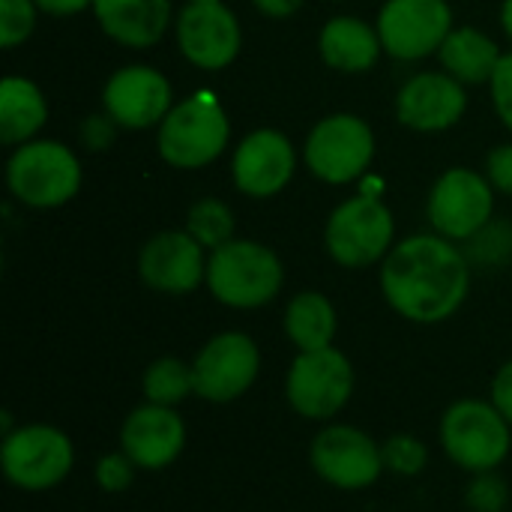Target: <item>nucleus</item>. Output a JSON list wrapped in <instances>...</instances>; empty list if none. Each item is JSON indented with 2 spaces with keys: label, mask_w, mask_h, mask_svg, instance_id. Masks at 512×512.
<instances>
[{
  "label": "nucleus",
  "mask_w": 512,
  "mask_h": 512,
  "mask_svg": "<svg viewBox=\"0 0 512 512\" xmlns=\"http://www.w3.org/2000/svg\"><path fill=\"white\" fill-rule=\"evenodd\" d=\"M117 129H120V126H117L105 111H102V114H87V117L81 120L78 138H81V144H84L87 150L99 153V150H108V147L114 144Z\"/></svg>",
  "instance_id": "32"
},
{
  "label": "nucleus",
  "mask_w": 512,
  "mask_h": 512,
  "mask_svg": "<svg viewBox=\"0 0 512 512\" xmlns=\"http://www.w3.org/2000/svg\"><path fill=\"white\" fill-rule=\"evenodd\" d=\"M306 168L330 186H348L369 174L375 159V132L372 126L348 111L327 114L318 120L303 144Z\"/></svg>",
  "instance_id": "10"
},
{
  "label": "nucleus",
  "mask_w": 512,
  "mask_h": 512,
  "mask_svg": "<svg viewBox=\"0 0 512 512\" xmlns=\"http://www.w3.org/2000/svg\"><path fill=\"white\" fill-rule=\"evenodd\" d=\"M96 21L108 39L123 48L144 51L162 42L171 24V0H96Z\"/></svg>",
  "instance_id": "20"
},
{
  "label": "nucleus",
  "mask_w": 512,
  "mask_h": 512,
  "mask_svg": "<svg viewBox=\"0 0 512 512\" xmlns=\"http://www.w3.org/2000/svg\"><path fill=\"white\" fill-rule=\"evenodd\" d=\"M6 186L12 198L33 210H54L81 189V162L69 144L33 138L6 159Z\"/></svg>",
  "instance_id": "6"
},
{
  "label": "nucleus",
  "mask_w": 512,
  "mask_h": 512,
  "mask_svg": "<svg viewBox=\"0 0 512 512\" xmlns=\"http://www.w3.org/2000/svg\"><path fill=\"white\" fill-rule=\"evenodd\" d=\"M231 141V120L222 102L201 90L177 102L156 126V150L162 162L180 171H198L216 162Z\"/></svg>",
  "instance_id": "4"
},
{
  "label": "nucleus",
  "mask_w": 512,
  "mask_h": 512,
  "mask_svg": "<svg viewBox=\"0 0 512 512\" xmlns=\"http://www.w3.org/2000/svg\"><path fill=\"white\" fill-rule=\"evenodd\" d=\"M384 54L396 60H426L441 51L456 27L447 0H387L375 21Z\"/></svg>",
  "instance_id": "13"
},
{
  "label": "nucleus",
  "mask_w": 512,
  "mask_h": 512,
  "mask_svg": "<svg viewBox=\"0 0 512 512\" xmlns=\"http://www.w3.org/2000/svg\"><path fill=\"white\" fill-rule=\"evenodd\" d=\"M489 402L510 420L512 426V360H507L504 366H498V372L492 375Z\"/></svg>",
  "instance_id": "34"
},
{
  "label": "nucleus",
  "mask_w": 512,
  "mask_h": 512,
  "mask_svg": "<svg viewBox=\"0 0 512 512\" xmlns=\"http://www.w3.org/2000/svg\"><path fill=\"white\" fill-rule=\"evenodd\" d=\"M318 51L330 69L360 75L375 69L384 54V42L375 24L357 15H333L318 33Z\"/></svg>",
  "instance_id": "21"
},
{
  "label": "nucleus",
  "mask_w": 512,
  "mask_h": 512,
  "mask_svg": "<svg viewBox=\"0 0 512 512\" xmlns=\"http://www.w3.org/2000/svg\"><path fill=\"white\" fill-rule=\"evenodd\" d=\"M285 288V264L282 258L246 237H234L231 243L210 252L207 261V291L216 303L234 312H255L270 306Z\"/></svg>",
  "instance_id": "2"
},
{
  "label": "nucleus",
  "mask_w": 512,
  "mask_h": 512,
  "mask_svg": "<svg viewBox=\"0 0 512 512\" xmlns=\"http://www.w3.org/2000/svg\"><path fill=\"white\" fill-rule=\"evenodd\" d=\"M141 393L144 402L165 405V408H180L186 399L195 396V369L192 363L180 357H156L144 372H141Z\"/></svg>",
  "instance_id": "25"
},
{
  "label": "nucleus",
  "mask_w": 512,
  "mask_h": 512,
  "mask_svg": "<svg viewBox=\"0 0 512 512\" xmlns=\"http://www.w3.org/2000/svg\"><path fill=\"white\" fill-rule=\"evenodd\" d=\"M138 477V465L117 447L105 456H99L96 468H93V483L99 486V492L105 495H123L132 489Z\"/></svg>",
  "instance_id": "29"
},
{
  "label": "nucleus",
  "mask_w": 512,
  "mask_h": 512,
  "mask_svg": "<svg viewBox=\"0 0 512 512\" xmlns=\"http://www.w3.org/2000/svg\"><path fill=\"white\" fill-rule=\"evenodd\" d=\"M93 3H96V0H36L39 12L57 15V18H63V15H78V12H84V9H93Z\"/></svg>",
  "instance_id": "35"
},
{
  "label": "nucleus",
  "mask_w": 512,
  "mask_h": 512,
  "mask_svg": "<svg viewBox=\"0 0 512 512\" xmlns=\"http://www.w3.org/2000/svg\"><path fill=\"white\" fill-rule=\"evenodd\" d=\"M174 36L180 54L204 72L231 66L243 48L240 21L222 0H189L174 21Z\"/></svg>",
  "instance_id": "14"
},
{
  "label": "nucleus",
  "mask_w": 512,
  "mask_h": 512,
  "mask_svg": "<svg viewBox=\"0 0 512 512\" xmlns=\"http://www.w3.org/2000/svg\"><path fill=\"white\" fill-rule=\"evenodd\" d=\"M510 504V486L498 471L474 474L465 489V507L468 512H504Z\"/></svg>",
  "instance_id": "30"
},
{
  "label": "nucleus",
  "mask_w": 512,
  "mask_h": 512,
  "mask_svg": "<svg viewBox=\"0 0 512 512\" xmlns=\"http://www.w3.org/2000/svg\"><path fill=\"white\" fill-rule=\"evenodd\" d=\"M444 456L465 474L498 471L512 453L510 420L489 399H456L438 423Z\"/></svg>",
  "instance_id": "3"
},
{
  "label": "nucleus",
  "mask_w": 512,
  "mask_h": 512,
  "mask_svg": "<svg viewBox=\"0 0 512 512\" xmlns=\"http://www.w3.org/2000/svg\"><path fill=\"white\" fill-rule=\"evenodd\" d=\"M468 291V255L435 231L399 240L381 264V294L408 324L435 327L450 321L465 306Z\"/></svg>",
  "instance_id": "1"
},
{
  "label": "nucleus",
  "mask_w": 512,
  "mask_h": 512,
  "mask_svg": "<svg viewBox=\"0 0 512 512\" xmlns=\"http://www.w3.org/2000/svg\"><path fill=\"white\" fill-rule=\"evenodd\" d=\"M36 0H0V45L9 51L30 39L36 30Z\"/></svg>",
  "instance_id": "28"
},
{
  "label": "nucleus",
  "mask_w": 512,
  "mask_h": 512,
  "mask_svg": "<svg viewBox=\"0 0 512 512\" xmlns=\"http://www.w3.org/2000/svg\"><path fill=\"white\" fill-rule=\"evenodd\" d=\"M303 3H306V0H252V6H255L261 15H267V18H288V15H294Z\"/></svg>",
  "instance_id": "36"
},
{
  "label": "nucleus",
  "mask_w": 512,
  "mask_h": 512,
  "mask_svg": "<svg viewBox=\"0 0 512 512\" xmlns=\"http://www.w3.org/2000/svg\"><path fill=\"white\" fill-rule=\"evenodd\" d=\"M186 231L207 249L216 252L219 246L231 243L237 237V219L234 210L219 198H201L186 213Z\"/></svg>",
  "instance_id": "26"
},
{
  "label": "nucleus",
  "mask_w": 512,
  "mask_h": 512,
  "mask_svg": "<svg viewBox=\"0 0 512 512\" xmlns=\"http://www.w3.org/2000/svg\"><path fill=\"white\" fill-rule=\"evenodd\" d=\"M396 246V219L381 198L354 195L342 201L324 225V249L345 270L384 264Z\"/></svg>",
  "instance_id": "8"
},
{
  "label": "nucleus",
  "mask_w": 512,
  "mask_h": 512,
  "mask_svg": "<svg viewBox=\"0 0 512 512\" xmlns=\"http://www.w3.org/2000/svg\"><path fill=\"white\" fill-rule=\"evenodd\" d=\"M501 27L512 39V0H504V6H501Z\"/></svg>",
  "instance_id": "37"
},
{
  "label": "nucleus",
  "mask_w": 512,
  "mask_h": 512,
  "mask_svg": "<svg viewBox=\"0 0 512 512\" xmlns=\"http://www.w3.org/2000/svg\"><path fill=\"white\" fill-rule=\"evenodd\" d=\"M381 450H384V468L393 477L414 480V477L426 474V468H429V447H426L423 438H417L411 432L390 435L381 444Z\"/></svg>",
  "instance_id": "27"
},
{
  "label": "nucleus",
  "mask_w": 512,
  "mask_h": 512,
  "mask_svg": "<svg viewBox=\"0 0 512 512\" xmlns=\"http://www.w3.org/2000/svg\"><path fill=\"white\" fill-rule=\"evenodd\" d=\"M432 231L459 243V240H474L480 231L489 228L492 213H495V186L489 183L486 174L474 168H447L426 204Z\"/></svg>",
  "instance_id": "12"
},
{
  "label": "nucleus",
  "mask_w": 512,
  "mask_h": 512,
  "mask_svg": "<svg viewBox=\"0 0 512 512\" xmlns=\"http://www.w3.org/2000/svg\"><path fill=\"white\" fill-rule=\"evenodd\" d=\"M0 468L9 486L42 495L63 486L75 468L72 438L51 423H21L3 435Z\"/></svg>",
  "instance_id": "7"
},
{
  "label": "nucleus",
  "mask_w": 512,
  "mask_h": 512,
  "mask_svg": "<svg viewBox=\"0 0 512 512\" xmlns=\"http://www.w3.org/2000/svg\"><path fill=\"white\" fill-rule=\"evenodd\" d=\"M357 390V372L336 345L297 351L285 372V405L306 423H333Z\"/></svg>",
  "instance_id": "5"
},
{
  "label": "nucleus",
  "mask_w": 512,
  "mask_h": 512,
  "mask_svg": "<svg viewBox=\"0 0 512 512\" xmlns=\"http://www.w3.org/2000/svg\"><path fill=\"white\" fill-rule=\"evenodd\" d=\"M282 330L297 351H318L336 345L339 312L321 291H300L288 300Z\"/></svg>",
  "instance_id": "24"
},
{
  "label": "nucleus",
  "mask_w": 512,
  "mask_h": 512,
  "mask_svg": "<svg viewBox=\"0 0 512 512\" xmlns=\"http://www.w3.org/2000/svg\"><path fill=\"white\" fill-rule=\"evenodd\" d=\"M312 474L336 492H366L384 474V450L369 432L351 423H324L309 444Z\"/></svg>",
  "instance_id": "9"
},
{
  "label": "nucleus",
  "mask_w": 512,
  "mask_h": 512,
  "mask_svg": "<svg viewBox=\"0 0 512 512\" xmlns=\"http://www.w3.org/2000/svg\"><path fill=\"white\" fill-rule=\"evenodd\" d=\"M261 348L243 330H222L210 336L195 360V396L207 405L240 402L261 375Z\"/></svg>",
  "instance_id": "11"
},
{
  "label": "nucleus",
  "mask_w": 512,
  "mask_h": 512,
  "mask_svg": "<svg viewBox=\"0 0 512 512\" xmlns=\"http://www.w3.org/2000/svg\"><path fill=\"white\" fill-rule=\"evenodd\" d=\"M174 108V90L165 72L156 66L132 63L111 72L102 87V111L120 129H153Z\"/></svg>",
  "instance_id": "15"
},
{
  "label": "nucleus",
  "mask_w": 512,
  "mask_h": 512,
  "mask_svg": "<svg viewBox=\"0 0 512 512\" xmlns=\"http://www.w3.org/2000/svg\"><path fill=\"white\" fill-rule=\"evenodd\" d=\"M210 252L183 231H156L138 252V279L168 297H183L207 285Z\"/></svg>",
  "instance_id": "16"
},
{
  "label": "nucleus",
  "mask_w": 512,
  "mask_h": 512,
  "mask_svg": "<svg viewBox=\"0 0 512 512\" xmlns=\"http://www.w3.org/2000/svg\"><path fill=\"white\" fill-rule=\"evenodd\" d=\"M489 87H492V105H495L501 123L512 132V51H504Z\"/></svg>",
  "instance_id": "31"
},
{
  "label": "nucleus",
  "mask_w": 512,
  "mask_h": 512,
  "mask_svg": "<svg viewBox=\"0 0 512 512\" xmlns=\"http://www.w3.org/2000/svg\"><path fill=\"white\" fill-rule=\"evenodd\" d=\"M468 108V93L450 72H417L396 96V117L414 132H444L453 129Z\"/></svg>",
  "instance_id": "19"
},
{
  "label": "nucleus",
  "mask_w": 512,
  "mask_h": 512,
  "mask_svg": "<svg viewBox=\"0 0 512 512\" xmlns=\"http://www.w3.org/2000/svg\"><path fill=\"white\" fill-rule=\"evenodd\" d=\"M189 441L186 420L177 408L141 402L120 423V450L144 474H159L177 465Z\"/></svg>",
  "instance_id": "17"
},
{
  "label": "nucleus",
  "mask_w": 512,
  "mask_h": 512,
  "mask_svg": "<svg viewBox=\"0 0 512 512\" xmlns=\"http://www.w3.org/2000/svg\"><path fill=\"white\" fill-rule=\"evenodd\" d=\"M501 57V45L477 27H453L438 51L444 72H450L462 84H489Z\"/></svg>",
  "instance_id": "23"
},
{
  "label": "nucleus",
  "mask_w": 512,
  "mask_h": 512,
  "mask_svg": "<svg viewBox=\"0 0 512 512\" xmlns=\"http://www.w3.org/2000/svg\"><path fill=\"white\" fill-rule=\"evenodd\" d=\"M297 171V153L285 132L255 129L249 132L231 159L234 186L246 198H273L279 195Z\"/></svg>",
  "instance_id": "18"
},
{
  "label": "nucleus",
  "mask_w": 512,
  "mask_h": 512,
  "mask_svg": "<svg viewBox=\"0 0 512 512\" xmlns=\"http://www.w3.org/2000/svg\"><path fill=\"white\" fill-rule=\"evenodd\" d=\"M48 120V99L36 81L9 75L0 81V144L21 147L39 135Z\"/></svg>",
  "instance_id": "22"
},
{
  "label": "nucleus",
  "mask_w": 512,
  "mask_h": 512,
  "mask_svg": "<svg viewBox=\"0 0 512 512\" xmlns=\"http://www.w3.org/2000/svg\"><path fill=\"white\" fill-rule=\"evenodd\" d=\"M486 177L495 186V192L512 195V144H498L486 156Z\"/></svg>",
  "instance_id": "33"
}]
</instances>
